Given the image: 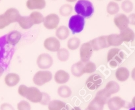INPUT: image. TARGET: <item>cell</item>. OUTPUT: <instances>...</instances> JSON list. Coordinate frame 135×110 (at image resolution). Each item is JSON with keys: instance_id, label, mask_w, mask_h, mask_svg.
<instances>
[{"instance_id": "cell-1", "label": "cell", "mask_w": 135, "mask_h": 110, "mask_svg": "<svg viewBox=\"0 0 135 110\" xmlns=\"http://www.w3.org/2000/svg\"><path fill=\"white\" fill-rule=\"evenodd\" d=\"M126 58V54L117 48L110 49L107 52V61L111 68H116Z\"/></svg>"}, {"instance_id": "cell-2", "label": "cell", "mask_w": 135, "mask_h": 110, "mask_svg": "<svg viewBox=\"0 0 135 110\" xmlns=\"http://www.w3.org/2000/svg\"><path fill=\"white\" fill-rule=\"evenodd\" d=\"M74 10L77 15L84 18H89L94 13V7L88 0H78L74 6Z\"/></svg>"}, {"instance_id": "cell-3", "label": "cell", "mask_w": 135, "mask_h": 110, "mask_svg": "<svg viewBox=\"0 0 135 110\" xmlns=\"http://www.w3.org/2000/svg\"><path fill=\"white\" fill-rule=\"evenodd\" d=\"M85 26V18L81 15H75L70 18L68 23V28L72 31V34L80 33L84 30Z\"/></svg>"}, {"instance_id": "cell-4", "label": "cell", "mask_w": 135, "mask_h": 110, "mask_svg": "<svg viewBox=\"0 0 135 110\" xmlns=\"http://www.w3.org/2000/svg\"><path fill=\"white\" fill-rule=\"evenodd\" d=\"M107 107L109 110H120L122 108L129 109L132 107V103H128L119 96H113L107 101Z\"/></svg>"}, {"instance_id": "cell-5", "label": "cell", "mask_w": 135, "mask_h": 110, "mask_svg": "<svg viewBox=\"0 0 135 110\" xmlns=\"http://www.w3.org/2000/svg\"><path fill=\"white\" fill-rule=\"evenodd\" d=\"M52 79V74L50 71L47 70H41L34 75L32 81L37 86H41L45 84L50 82Z\"/></svg>"}, {"instance_id": "cell-6", "label": "cell", "mask_w": 135, "mask_h": 110, "mask_svg": "<svg viewBox=\"0 0 135 110\" xmlns=\"http://www.w3.org/2000/svg\"><path fill=\"white\" fill-rule=\"evenodd\" d=\"M25 98L32 103H41L42 99V92L37 87H28L26 91Z\"/></svg>"}, {"instance_id": "cell-7", "label": "cell", "mask_w": 135, "mask_h": 110, "mask_svg": "<svg viewBox=\"0 0 135 110\" xmlns=\"http://www.w3.org/2000/svg\"><path fill=\"white\" fill-rule=\"evenodd\" d=\"M54 60L50 54L42 53L40 54L37 59V64L41 70H46L52 66Z\"/></svg>"}, {"instance_id": "cell-8", "label": "cell", "mask_w": 135, "mask_h": 110, "mask_svg": "<svg viewBox=\"0 0 135 110\" xmlns=\"http://www.w3.org/2000/svg\"><path fill=\"white\" fill-rule=\"evenodd\" d=\"M103 83V78L99 74H93L89 76L85 81V86L90 91L98 89Z\"/></svg>"}, {"instance_id": "cell-9", "label": "cell", "mask_w": 135, "mask_h": 110, "mask_svg": "<svg viewBox=\"0 0 135 110\" xmlns=\"http://www.w3.org/2000/svg\"><path fill=\"white\" fill-rule=\"evenodd\" d=\"M93 52V49L92 48L90 42H85L80 46V55L81 61L83 63H87L89 61Z\"/></svg>"}, {"instance_id": "cell-10", "label": "cell", "mask_w": 135, "mask_h": 110, "mask_svg": "<svg viewBox=\"0 0 135 110\" xmlns=\"http://www.w3.org/2000/svg\"><path fill=\"white\" fill-rule=\"evenodd\" d=\"M59 23V16L56 13H50L45 17L43 25L46 29L54 30L58 28Z\"/></svg>"}, {"instance_id": "cell-11", "label": "cell", "mask_w": 135, "mask_h": 110, "mask_svg": "<svg viewBox=\"0 0 135 110\" xmlns=\"http://www.w3.org/2000/svg\"><path fill=\"white\" fill-rule=\"evenodd\" d=\"M44 47L46 50L52 52H57L60 49V42L56 37H49L44 41Z\"/></svg>"}, {"instance_id": "cell-12", "label": "cell", "mask_w": 135, "mask_h": 110, "mask_svg": "<svg viewBox=\"0 0 135 110\" xmlns=\"http://www.w3.org/2000/svg\"><path fill=\"white\" fill-rule=\"evenodd\" d=\"M93 51H99L109 47L107 42V36H101L90 41Z\"/></svg>"}, {"instance_id": "cell-13", "label": "cell", "mask_w": 135, "mask_h": 110, "mask_svg": "<svg viewBox=\"0 0 135 110\" xmlns=\"http://www.w3.org/2000/svg\"><path fill=\"white\" fill-rule=\"evenodd\" d=\"M113 22L115 25L120 30H122L128 27V24H129V20H128V17L124 13L117 14L114 17Z\"/></svg>"}, {"instance_id": "cell-14", "label": "cell", "mask_w": 135, "mask_h": 110, "mask_svg": "<svg viewBox=\"0 0 135 110\" xmlns=\"http://www.w3.org/2000/svg\"><path fill=\"white\" fill-rule=\"evenodd\" d=\"M3 15L9 24L13 23H17L18 20L21 16L19 11L13 7L9 8L8 9L6 10V12L3 13Z\"/></svg>"}, {"instance_id": "cell-15", "label": "cell", "mask_w": 135, "mask_h": 110, "mask_svg": "<svg viewBox=\"0 0 135 110\" xmlns=\"http://www.w3.org/2000/svg\"><path fill=\"white\" fill-rule=\"evenodd\" d=\"M70 78V74L64 70H58L55 72L54 77V81L58 85L67 83Z\"/></svg>"}, {"instance_id": "cell-16", "label": "cell", "mask_w": 135, "mask_h": 110, "mask_svg": "<svg viewBox=\"0 0 135 110\" xmlns=\"http://www.w3.org/2000/svg\"><path fill=\"white\" fill-rule=\"evenodd\" d=\"M20 76L15 72H10L6 75L4 78L5 84L9 87L17 86L20 82Z\"/></svg>"}, {"instance_id": "cell-17", "label": "cell", "mask_w": 135, "mask_h": 110, "mask_svg": "<svg viewBox=\"0 0 135 110\" xmlns=\"http://www.w3.org/2000/svg\"><path fill=\"white\" fill-rule=\"evenodd\" d=\"M22 35L19 31L12 30L9 32L6 35V41L7 44L11 45V46H15L19 43L20 40L21 39Z\"/></svg>"}, {"instance_id": "cell-18", "label": "cell", "mask_w": 135, "mask_h": 110, "mask_svg": "<svg viewBox=\"0 0 135 110\" xmlns=\"http://www.w3.org/2000/svg\"><path fill=\"white\" fill-rule=\"evenodd\" d=\"M45 0H27L26 6L29 10L43 9L46 7Z\"/></svg>"}, {"instance_id": "cell-19", "label": "cell", "mask_w": 135, "mask_h": 110, "mask_svg": "<svg viewBox=\"0 0 135 110\" xmlns=\"http://www.w3.org/2000/svg\"><path fill=\"white\" fill-rule=\"evenodd\" d=\"M119 34H120L123 42L128 43V42H133L135 39V33L129 27H127L122 30H120Z\"/></svg>"}, {"instance_id": "cell-20", "label": "cell", "mask_w": 135, "mask_h": 110, "mask_svg": "<svg viewBox=\"0 0 135 110\" xmlns=\"http://www.w3.org/2000/svg\"><path fill=\"white\" fill-rule=\"evenodd\" d=\"M49 110H69V106L64 102L58 99H53L48 105Z\"/></svg>"}, {"instance_id": "cell-21", "label": "cell", "mask_w": 135, "mask_h": 110, "mask_svg": "<svg viewBox=\"0 0 135 110\" xmlns=\"http://www.w3.org/2000/svg\"><path fill=\"white\" fill-rule=\"evenodd\" d=\"M129 76L130 72L127 67H119L115 71V78L119 82L127 81L129 78Z\"/></svg>"}, {"instance_id": "cell-22", "label": "cell", "mask_w": 135, "mask_h": 110, "mask_svg": "<svg viewBox=\"0 0 135 110\" xmlns=\"http://www.w3.org/2000/svg\"><path fill=\"white\" fill-rule=\"evenodd\" d=\"M107 42L109 47V46L117 47L123 43L120 34H111L107 36Z\"/></svg>"}, {"instance_id": "cell-23", "label": "cell", "mask_w": 135, "mask_h": 110, "mask_svg": "<svg viewBox=\"0 0 135 110\" xmlns=\"http://www.w3.org/2000/svg\"><path fill=\"white\" fill-rule=\"evenodd\" d=\"M71 72L76 77H81L84 74V63L80 61L75 63L71 67Z\"/></svg>"}, {"instance_id": "cell-24", "label": "cell", "mask_w": 135, "mask_h": 110, "mask_svg": "<svg viewBox=\"0 0 135 110\" xmlns=\"http://www.w3.org/2000/svg\"><path fill=\"white\" fill-rule=\"evenodd\" d=\"M56 36L58 40H64L70 35V29L66 26H60L56 30Z\"/></svg>"}, {"instance_id": "cell-25", "label": "cell", "mask_w": 135, "mask_h": 110, "mask_svg": "<svg viewBox=\"0 0 135 110\" xmlns=\"http://www.w3.org/2000/svg\"><path fill=\"white\" fill-rule=\"evenodd\" d=\"M17 23H19L21 28L25 30L29 29L34 25L33 22L31 20L29 16H21L18 20Z\"/></svg>"}, {"instance_id": "cell-26", "label": "cell", "mask_w": 135, "mask_h": 110, "mask_svg": "<svg viewBox=\"0 0 135 110\" xmlns=\"http://www.w3.org/2000/svg\"><path fill=\"white\" fill-rule=\"evenodd\" d=\"M111 94L107 91L106 89H101V90H99L95 96V98L99 100L100 102H102L104 104H106L107 103V101L109 100L110 98H111Z\"/></svg>"}, {"instance_id": "cell-27", "label": "cell", "mask_w": 135, "mask_h": 110, "mask_svg": "<svg viewBox=\"0 0 135 110\" xmlns=\"http://www.w3.org/2000/svg\"><path fill=\"white\" fill-rule=\"evenodd\" d=\"M58 96L62 98H68L72 96V91L70 88L66 85H62L57 90Z\"/></svg>"}, {"instance_id": "cell-28", "label": "cell", "mask_w": 135, "mask_h": 110, "mask_svg": "<svg viewBox=\"0 0 135 110\" xmlns=\"http://www.w3.org/2000/svg\"><path fill=\"white\" fill-rule=\"evenodd\" d=\"M104 106V103L94 98L88 104L87 109L88 110H103Z\"/></svg>"}, {"instance_id": "cell-29", "label": "cell", "mask_w": 135, "mask_h": 110, "mask_svg": "<svg viewBox=\"0 0 135 110\" xmlns=\"http://www.w3.org/2000/svg\"><path fill=\"white\" fill-rule=\"evenodd\" d=\"M105 89H106L112 95V94L119 92V90H120V86L115 81H109L106 84Z\"/></svg>"}, {"instance_id": "cell-30", "label": "cell", "mask_w": 135, "mask_h": 110, "mask_svg": "<svg viewBox=\"0 0 135 110\" xmlns=\"http://www.w3.org/2000/svg\"><path fill=\"white\" fill-rule=\"evenodd\" d=\"M29 17L33 22L34 24H39L43 23L45 20L43 15L38 11H33L30 14Z\"/></svg>"}, {"instance_id": "cell-31", "label": "cell", "mask_w": 135, "mask_h": 110, "mask_svg": "<svg viewBox=\"0 0 135 110\" xmlns=\"http://www.w3.org/2000/svg\"><path fill=\"white\" fill-rule=\"evenodd\" d=\"M81 41L78 37H72L70 38L67 42V47L70 50H76L80 46Z\"/></svg>"}, {"instance_id": "cell-32", "label": "cell", "mask_w": 135, "mask_h": 110, "mask_svg": "<svg viewBox=\"0 0 135 110\" xmlns=\"http://www.w3.org/2000/svg\"><path fill=\"white\" fill-rule=\"evenodd\" d=\"M120 7L119 4L115 2H110L107 4V12L110 15H115L119 13Z\"/></svg>"}, {"instance_id": "cell-33", "label": "cell", "mask_w": 135, "mask_h": 110, "mask_svg": "<svg viewBox=\"0 0 135 110\" xmlns=\"http://www.w3.org/2000/svg\"><path fill=\"white\" fill-rule=\"evenodd\" d=\"M57 57L61 62L67 61L70 58V52L66 48H60L57 51Z\"/></svg>"}, {"instance_id": "cell-34", "label": "cell", "mask_w": 135, "mask_h": 110, "mask_svg": "<svg viewBox=\"0 0 135 110\" xmlns=\"http://www.w3.org/2000/svg\"><path fill=\"white\" fill-rule=\"evenodd\" d=\"M73 11V7L70 4H64L59 9L60 15L63 17H68L70 15Z\"/></svg>"}, {"instance_id": "cell-35", "label": "cell", "mask_w": 135, "mask_h": 110, "mask_svg": "<svg viewBox=\"0 0 135 110\" xmlns=\"http://www.w3.org/2000/svg\"><path fill=\"white\" fill-rule=\"evenodd\" d=\"M134 8L133 3L131 0H124L121 3V9L126 13H130L132 12Z\"/></svg>"}, {"instance_id": "cell-36", "label": "cell", "mask_w": 135, "mask_h": 110, "mask_svg": "<svg viewBox=\"0 0 135 110\" xmlns=\"http://www.w3.org/2000/svg\"><path fill=\"white\" fill-rule=\"evenodd\" d=\"M97 69L95 63L92 61H88L84 63V74H90L93 73Z\"/></svg>"}, {"instance_id": "cell-37", "label": "cell", "mask_w": 135, "mask_h": 110, "mask_svg": "<svg viewBox=\"0 0 135 110\" xmlns=\"http://www.w3.org/2000/svg\"><path fill=\"white\" fill-rule=\"evenodd\" d=\"M17 110H31V104L26 100H21L17 105Z\"/></svg>"}, {"instance_id": "cell-38", "label": "cell", "mask_w": 135, "mask_h": 110, "mask_svg": "<svg viewBox=\"0 0 135 110\" xmlns=\"http://www.w3.org/2000/svg\"><path fill=\"white\" fill-rule=\"evenodd\" d=\"M50 102H51V98L49 94L46 92H42V99L40 103L42 106H48Z\"/></svg>"}, {"instance_id": "cell-39", "label": "cell", "mask_w": 135, "mask_h": 110, "mask_svg": "<svg viewBox=\"0 0 135 110\" xmlns=\"http://www.w3.org/2000/svg\"><path fill=\"white\" fill-rule=\"evenodd\" d=\"M9 25V23L6 20L3 14L0 15V30L3 29Z\"/></svg>"}, {"instance_id": "cell-40", "label": "cell", "mask_w": 135, "mask_h": 110, "mask_svg": "<svg viewBox=\"0 0 135 110\" xmlns=\"http://www.w3.org/2000/svg\"><path fill=\"white\" fill-rule=\"evenodd\" d=\"M28 88V86H25L24 85H21L19 86L18 88V94L22 97H24L25 98V95L26 91H27V89Z\"/></svg>"}, {"instance_id": "cell-41", "label": "cell", "mask_w": 135, "mask_h": 110, "mask_svg": "<svg viewBox=\"0 0 135 110\" xmlns=\"http://www.w3.org/2000/svg\"><path fill=\"white\" fill-rule=\"evenodd\" d=\"M0 110H15L13 106L9 103H3L0 106Z\"/></svg>"}, {"instance_id": "cell-42", "label": "cell", "mask_w": 135, "mask_h": 110, "mask_svg": "<svg viewBox=\"0 0 135 110\" xmlns=\"http://www.w3.org/2000/svg\"><path fill=\"white\" fill-rule=\"evenodd\" d=\"M7 44V41H6V35L2 36L0 38V51L2 50V49L5 46V45Z\"/></svg>"}, {"instance_id": "cell-43", "label": "cell", "mask_w": 135, "mask_h": 110, "mask_svg": "<svg viewBox=\"0 0 135 110\" xmlns=\"http://www.w3.org/2000/svg\"><path fill=\"white\" fill-rule=\"evenodd\" d=\"M128 20H129V24L132 25H135V13H131L128 17Z\"/></svg>"}, {"instance_id": "cell-44", "label": "cell", "mask_w": 135, "mask_h": 110, "mask_svg": "<svg viewBox=\"0 0 135 110\" xmlns=\"http://www.w3.org/2000/svg\"><path fill=\"white\" fill-rule=\"evenodd\" d=\"M131 77H132V80L135 82V67L132 69V71H131Z\"/></svg>"}, {"instance_id": "cell-45", "label": "cell", "mask_w": 135, "mask_h": 110, "mask_svg": "<svg viewBox=\"0 0 135 110\" xmlns=\"http://www.w3.org/2000/svg\"><path fill=\"white\" fill-rule=\"evenodd\" d=\"M3 72H4V69L0 65V77H2L3 74Z\"/></svg>"}, {"instance_id": "cell-46", "label": "cell", "mask_w": 135, "mask_h": 110, "mask_svg": "<svg viewBox=\"0 0 135 110\" xmlns=\"http://www.w3.org/2000/svg\"><path fill=\"white\" fill-rule=\"evenodd\" d=\"M131 103H132V106L135 107V96H134L133 98H132V102H131Z\"/></svg>"}, {"instance_id": "cell-47", "label": "cell", "mask_w": 135, "mask_h": 110, "mask_svg": "<svg viewBox=\"0 0 135 110\" xmlns=\"http://www.w3.org/2000/svg\"><path fill=\"white\" fill-rule=\"evenodd\" d=\"M71 110H81V108L80 107H78V106H76V107H73Z\"/></svg>"}, {"instance_id": "cell-48", "label": "cell", "mask_w": 135, "mask_h": 110, "mask_svg": "<svg viewBox=\"0 0 135 110\" xmlns=\"http://www.w3.org/2000/svg\"><path fill=\"white\" fill-rule=\"evenodd\" d=\"M66 1L68 2H69V3H73V2H78V0H66Z\"/></svg>"}, {"instance_id": "cell-49", "label": "cell", "mask_w": 135, "mask_h": 110, "mask_svg": "<svg viewBox=\"0 0 135 110\" xmlns=\"http://www.w3.org/2000/svg\"><path fill=\"white\" fill-rule=\"evenodd\" d=\"M128 110H135V107H131V108H130Z\"/></svg>"}, {"instance_id": "cell-50", "label": "cell", "mask_w": 135, "mask_h": 110, "mask_svg": "<svg viewBox=\"0 0 135 110\" xmlns=\"http://www.w3.org/2000/svg\"><path fill=\"white\" fill-rule=\"evenodd\" d=\"M115 1H117V2H120L122 0H115Z\"/></svg>"}, {"instance_id": "cell-51", "label": "cell", "mask_w": 135, "mask_h": 110, "mask_svg": "<svg viewBox=\"0 0 135 110\" xmlns=\"http://www.w3.org/2000/svg\"><path fill=\"white\" fill-rule=\"evenodd\" d=\"M85 110H88V109H87V108H86V109H85Z\"/></svg>"}, {"instance_id": "cell-52", "label": "cell", "mask_w": 135, "mask_h": 110, "mask_svg": "<svg viewBox=\"0 0 135 110\" xmlns=\"http://www.w3.org/2000/svg\"><path fill=\"white\" fill-rule=\"evenodd\" d=\"M0 1H1V0H0Z\"/></svg>"}]
</instances>
